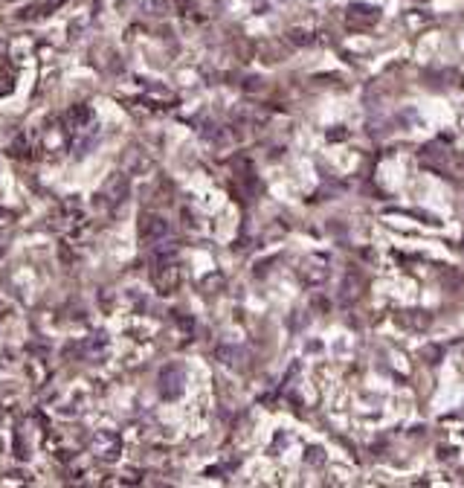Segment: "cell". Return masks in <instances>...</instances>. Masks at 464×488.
<instances>
[{
  "instance_id": "cell-1",
  "label": "cell",
  "mask_w": 464,
  "mask_h": 488,
  "mask_svg": "<svg viewBox=\"0 0 464 488\" xmlns=\"http://www.w3.org/2000/svg\"><path fill=\"white\" fill-rule=\"evenodd\" d=\"M360 297V279L354 276V273H348L345 279H343V291H340V302L343 305H351Z\"/></svg>"
}]
</instances>
